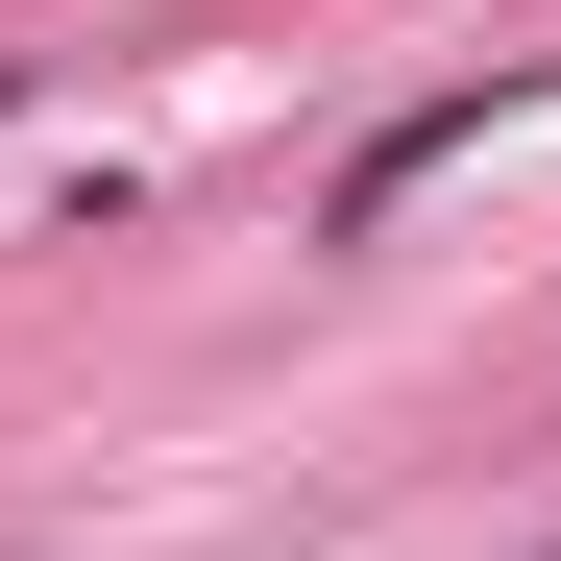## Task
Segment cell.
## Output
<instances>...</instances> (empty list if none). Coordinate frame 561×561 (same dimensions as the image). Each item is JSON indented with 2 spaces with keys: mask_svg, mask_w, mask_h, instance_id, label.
I'll list each match as a JSON object with an SVG mask.
<instances>
[{
  "mask_svg": "<svg viewBox=\"0 0 561 561\" xmlns=\"http://www.w3.org/2000/svg\"><path fill=\"white\" fill-rule=\"evenodd\" d=\"M513 99H537V73L489 49V73H439V99H415V123H366V147H342V244H366V220H391V196H415V171H439V147H489Z\"/></svg>",
  "mask_w": 561,
  "mask_h": 561,
  "instance_id": "6da1fadb",
  "label": "cell"
},
{
  "mask_svg": "<svg viewBox=\"0 0 561 561\" xmlns=\"http://www.w3.org/2000/svg\"><path fill=\"white\" fill-rule=\"evenodd\" d=\"M537 561H561V537H537Z\"/></svg>",
  "mask_w": 561,
  "mask_h": 561,
  "instance_id": "7a4b0ae2",
  "label": "cell"
}]
</instances>
